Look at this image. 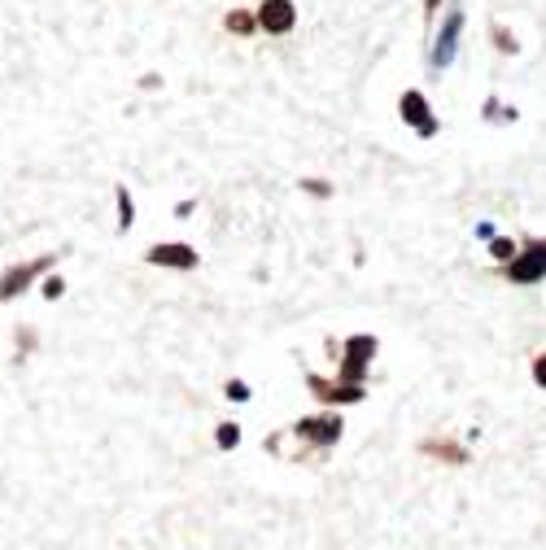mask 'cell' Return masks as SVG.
Returning <instances> with one entry per match:
<instances>
[{"label":"cell","mask_w":546,"mask_h":550,"mask_svg":"<svg viewBox=\"0 0 546 550\" xmlns=\"http://www.w3.org/2000/svg\"><path fill=\"white\" fill-rule=\"evenodd\" d=\"M376 354V337H350L345 341V354H342V384H354L363 389V376H368V363Z\"/></svg>","instance_id":"1"},{"label":"cell","mask_w":546,"mask_h":550,"mask_svg":"<svg viewBox=\"0 0 546 550\" xmlns=\"http://www.w3.org/2000/svg\"><path fill=\"white\" fill-rule=\"evenodd\" d=\"M293 433L307 442V446L315 450H328V446H337L342 442V415H310V419H298L293 424Z\"/></svg>","instance_id":"2"},{"label":"cell","mask_w":546,"mask_h":550,"mask_svg":"<svg viewBox=\"0 0 546 550\" xmlns=\"http://www.w3.org/2000/svg\"><path fill=\"white\" fill-rule=\"evenodd\" d=\"M546 271V249L542 241H529L524 245V254L520 258H507V267H503V275L512 279V284H538Z\"/></svg>","instance_id":"3"},{"label":"cell","mask_w":546,"mask_h":550,"mask_svg":"<svg viewBox=\"0 0 546 550\" xmlns=\"http://www.w3.org/2000/svg\"><path fill=\"white\" fill-rule=\"evenodd\" d=\"M254 22H258V31L267 35H289L298 27V9H293V0H263L254 9Z\"/></svg>","instance_id":"4"},{"label":"cell","mask_w":546,"mask_h":550,"mask_svg":"<svg viewBox=\"0 0 546 550\" xmlns=\"http://www.w3.org/2000/svg\"><path fill=\"white\" fill-rule=\"evenodd\" d=\"M459 31H464V9L455 4V9L446 13L442 31H438V44H433V53H429L433 70H446V66H450V57H455V48H459Z\"/></svg>","instance_id":"5"},{"label":"cell","mask_w":546,"mask_h":550,"mask_svg":"<svg viewBox=\"0 0 546 550\" xmlns=\"http://www.w3.org/2000/svg\"><path fill=\"white\" fill-rule=\"evenodd\" d=\"M53 267V258H35V262H18V267H9V271L0 275V302H9V297H18L27 284H31L35 275H44Z\"/></svg>","instance_id":"6"},{"label":"cell","mask_w":546,"mask_h":550,"mask_svg":"<svg viewBox=\"0 0 546 550\" xmlns=\"http://www.w3.org/2000/svg\"><path fill=\"white\" fill-rule=\"evenodd\" d=\"M144 262H153V267H175V271H193L197 267V249H188V245H153L149 254H144Z\"/></svg>","instance_id":"7"},{"label":"cell","mask_w":546,"mask_h":550,"mask_svg":"<svg viewBox=\"0 0 546 550\" xmlns=\"http://www.w3.org/2000/svg\"><path fill=\"white\" fill-rule=\"evenodd\" d=\"M398 114H403V123H411V127H415V132H420L424 140L438 136V118L429 114V105H424V92H415V88H411V92H403V109H398Z\"/></svg>","instance_id":"8"},{"label":"cell","mask_w":546,"mask_h":550,"mask_svg":"<svg viewBox=\"0 0 546 550\" xmlns=\"http://www.w3.org/2000/svg\"><path fill=\"white\" fill-rule=\"evenodd\" d=\"M307 384H310V393H315L319 402H359V398H363V389L342 384V380H324V376H315V372L307 376Z\"/></svg>","instance_id":"9"},{"label":"cell","mask_w":546,"mask_h":550,"mask_svg":"<svg viewBox=\"0 0 546 550\" xmlns=\"http://www.w3.org/2000/svg\"><path fill=\"white\" fill-rule=\"evenodd\" d=\"M223 27H228L232 35H254L258 31V22H254V13H249V9H232V13L223 18Z\"/></svg>","instance_id":"10"},{"label":"cell","mask_w":546,"mask_h":550,"mask_svg":"<svg viewBox=\"0 0 546 550\" xmlns=\"http://www.w3.org/2000/svg\"><path fill=\"white\" fill-rule=\"evenodd\" d=\"M424 454H442L446 463H464L468 459V450L455 446V442H424Z\"/></svg>","instance_id":"11"},{"label":"cell","mask_w":546,"mask_h":550,"mask_svg":"<svg viewBox=\"0 0 546 550\" xmlns=\"http://www.w3.org/2000/svg\"><path fill=\"white\" fill-rule=\"evenodd\" d=\"M237 442H240V428H237V424H223V428H219V446L232 450Z\"/></svg>","instance_id":"12"},{"label":"cell","mask_w":546,"mask_h":550,"mask_svg":"<svg viewBox=\"0 0 546 550\" xmlns=\"http://www.w3.org/2000/svg\"><path fill=\"white\" fill-rule=\"evenodd\" d=\"M490 254L507 262V258H512V254H516V245H512V241H494V249H490Z\"/></svg>","instance_id":"13"},{"label":"cell","mask_w":546,"mask_h":550,"mask_svg":"<svg viewBox=\"0 0 546 550\" xmlns=\"http://www.w3.org/2000/svg\"><path fill=\"white\" fill-rule=\"evenodd\" d=\"M228 398H232V402H245V398H249V389H245L240 380H232V384H228Z\"/></svg>","instance_id":"14"},{"label":"cell","mask_w":546,"mask_h":550,"mask_svg":"<svg viewBox=\"0 0 546 550\" xmlns=\"http://www.w3.org/2000/svg\"><path fill=\"white\" fill-rule=\"evenodd\" d=\"M494 39H498V48H507V53H516V39L503 27H494Z\"/></svg>","instance_id":"15"},{"label":"cell","mask_w":546,"mask_h":550,"mask_svg":"<svg viewBox=\"0 0 546 550\" xmlns=\"http://www.w3.org/2000/svg\"><path fill=\"white\" fill-rule=\"evenodd\" d=\"M44 297H62V279H48L44 284Z\"/></svg>","instance_id":"16"},{"label":"cell","mask_w":546,"mask_h":550,"mask_svg":"<svg viewBox=\"0 0 546 550\" xmlns=\"http://www.w3.org/2000/svg\"><path fill=\"white\" fill-rule=\"evenodd\" d=\"M438 4H442V0H424V9H429V18H433V9H438Z\"/></svg>","instance_id":"17"}]
</instances>
